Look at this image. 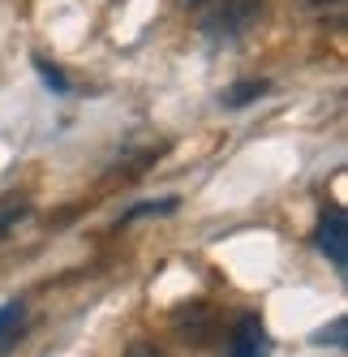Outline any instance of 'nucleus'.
Instances as JSON below:
<instances>
[{
  "mask_svg": "<svg viewBox=\"0 0 348 357\" xmlns=\"http://www.w3.org/2000/svg\"><path fill=\"white\" fill-rule=\"evenodd\" d=\"M262 9H267V0H219L211 9V17L203 22V31L211 39H237L262 17Z\"/></svg>",
  "mask_w": 348,
  "mask_h": 357,
  "instance_id": "nucleus-1",
  "label": "nucleus"
},
{
  "mask_svg": "<svg viewBox=\"0 0 348 357\" xmlns=\"http://www.w3.org/2000/svg\"><path fill=\"white\" fill-rule=\"evenodd\" d=\"M318 245H322V254H327L335 267H348V228H344V215L340 211H331L327 220H322Z\"/></svg>",
  "mask_w": 348,
  "mask_h": 357,
  "instance_id": "nucleus-2",
  "label": "nucleus"
},
{
  "mask_svg": "<svg viewBox=\"0 0 348 357\" xmlns=\"http://www.w3.org/2000/svg\"><path fill=\"white\" fill-rule=\"evenodd\" d=\"M228 357H267V331L258 319H241V327L232 331Z\"/></svg>",
  "mask_w": 348,
  "mask_h": 357,
  "instance_id": "nucleus-3",
  "label": "nucleus"
},
{
  "mask_svg": "<svg viewBox=\"0 0 348 357\" xmlns=\"http://www.w3.org/2000/svg\"><path fill=\"white\" fill-rule=\"evenodd\" d=\"M258 95H267V82H237L223 95V108H245V104H254Z\"/></svg>",
  "mask_w": 348,
  "mask_h": 357,
  "instance_id": "nucleus-4",
  "label": "nucleus"
},
{
  "mask_svg": "<svg viewBox=\"0 0 348 357\" xmlns=\"http://www.w3.org/2000/svg\"><path fill=\"white\" fill-rule=\"evenodd\" d=\"M35 69H39V78H43L47 86H52L56 95H69V78H65V73H61L56 65H47L43 56H35Z\"/></svg>",
  "mask_w": 348,
  "mask_h": 357,
  "instance_id": "nucleus-5",
  "label": "nucleus"
},
{
  "mask_svg": "<svg viewBox=\"0 0 348 357\" xmlns=\"http://www.w3.org/2000/svg\"><path fill=\"white\" fill-rule=\"evenodd\" d=\"M168 211H177V202H172V198H164V202H138V207L129 211V220H138V215H168Z\"/></svg>",
  "mask_w": 348,
  "mask_h": 357,
  "instance_id": "nucleus-6",
  "label": "nucleus"
},
{
  "mask_svg": "<svg viewBox=\"0 0 348 357\" xmlns=\"http://www.w3.org/2000/svg\"><path fill=\"white\" fill-rule=\"evenodd\" d=\"M17 319H22V310H17V301H9V305H0V340H5L9 331L17 327Z\"/></svg>",
  "mask_w": 348,
  "mask_h": 357,
  "instance_id": "nucleus-7",
  "label": "nucleus"
},
{
  "mask_svg": "<svg viewBox=\"0 0 348 357\" xmlns=\"http://www.w3.org/2000/svg\"><path fill=\"white\" fill-rule=\"evenodd\" d=\"M318 340H331V344H344V319H335V323H331V331H322Z\"/></svg>",
  "mask_w": 348,
  "mask_h": 357,
  "instance_id": "nucleus-8",
  "label": "nucleus"
},
{
  "mask_svg": "<svg viewBox=\"0 0 348 357\" xmlns=\"http://www.w3.org/2000/svg\"><path fill=\"white\" fill-rule=\"evenodd\" d=\"M125 357H164V353H159L155 344H134V349H129Z\"/></svg>",
  "mask_w": 348,
  "mask_h": 357,
  "instance_id": "nucleus-9",
  "label": "nucleus"
},
{
  "mask_svg": "<svg viewBox=\"0 0 348 357\" xmlns=\"http://www.w3.org/2000/svg\"><path fill=\"white\" fill-rule=\"evenodd\" d=\"M181 5H185V9H198V5H207V0H181Z\"/></svg>",
  "mask_w": 348,
  "mask_h": 357,
  "instance_id": "nucleus-10",
  "label": "nucleus"
}]
</instances>
